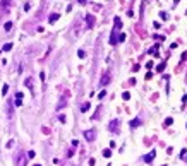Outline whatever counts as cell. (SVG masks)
<instances>
[{
    "instance_id": "6da1fadb",
    "label": "cell",
    "mask_w": 187,
    "mask_h": 166,
    "mask_svg": "<svg viewBox=\"0 0 187 166\" xmlns=\"http://www.w3.org/2000/svg\"><path fill=\"white\" fill-rule=\"evenodd\" d=\"M26 163H27V156L19 154V156L15 158V166H26Z\"/></svg>"
},
{
    "instance_id": "7a4b0ae2",
    "label": "cell",
    "mask_w": 187,
    "mask_h": 166,
    "mask_svg": "<svg viewBox=\"0 0 187 166\" xmlns=\"http://www.w3.org/2000/svg\"><path fill=\"white\" fill-rule=\"evenodd\" d=\"M84 137H86L88 141H95V130H86V132H84Z\"/></svg>"
},
{
    "instance_id": "3957f363",
    "label": "cell",
    "mask_w": 187,
    "mask_h": 166,
    "mask_svg": "<svg viewBox=\"0 0 187 166\" xmlns=\"http://www.w3.org/2000/svg\"><path fill=\"white\" fill-rule=\"evenodd\" d=\"M110 82V74H105L103 77H101V86H107Z\"/></svg>"
},
{
    "instance_id": "277c9868",
    "label": "cell",
    "mask_w": 187,
    "mask_h": 166,
    "mask_svg": "<svg viewBox=\"0 0 187 166\" xmlns=\"http://www.w3.org/2000/svg\"><path fill=\"white\" fill-rule=\"evenodd\" d=\"M86 22H88L89 27H93V24H95V17H93V15H86Z\"/></svg>"
},
{
    "instance_id": "5b68a950",
    "label": "cell",
    "mask_w": 187,
    "mask_h": 166,
    "mask_svg": "<svg viewBox=\"0 0 187 166\" xmlns=\"http://www.w3.org/2000/svg\"><path fill=\"white\" fill-rule=\"evenodd\" d=\"M15 98H17V99H15V105H17V106H21V103H22V101H21V99H22V93H17V94H15Z\"/></svg>"
},
{
    "instance_id": "8992f818",
    "label": "cell",
    "mask_w": 187,
    "mask_h": 166,
    "mask_svg": "<svg viewBox=\"0 0 187 166\" xmlns=\"http://www.w3.org/2000/svg\"><path fill=\"white\" fill-rule=\"evenodd\" d=\"M117 125H119V122H117V120H113V122L110 123V130H113V132H115V130H119V129H117Z\"/></svg>"
},
{
    "instance_id": "52a82bcc",
    "label": "cell",
    "mask_w": 187,
    "mask_h": 166,
    "mask_svg": "<svg viewBox=\"0 0 187 166\" xmlns=\"http://www.w3.org/2000/svg\"><path fill=\"white\" fill-rule=\"evenodd\" d=\"M153 158H155V151H153V153H149V154H148L146 158H144V161H146V163H149V161H151Z\"/></svg>"
},
{
    "instance_id": "ba28073f",
    "label": "cell",
    "mask_w": 187,
    "mask_h": 166,
    "mask_svg": "<svg viewBox=\"0 0 187 166\" xmlns=\"http://www.w3.org/2000/svg\"><path fill=\"white\" fill-rule=\"evenodd\" d=\"M58 17H60L58 14H52V15H50V22H55V21H57Z\"/></svg>"
},
{
    "instance_id": "9c48e42d",
    "label": "cell",
    "mask_w": 187,
    "mask_h": 166,
    "mask_svg": "<svg viewBox=\"0 0 187 166\" xmlns=\"http://www.w3.org/2000/svg\"><path fill=\"white\" fill-rule=\"evenodd\" d=\"M26 86H27L29 89L33 87V79H31V77H29V79H26Z\"/></svg>"
},
{
    "instance_id": "30bf717a",
    "label": "cell",
    "mask_w": 187,
    "mask_h": 166,
    "mask_svg": "<svg viewBox=\"0 0 187 166\" xmlns=\"http://www.w3.org/2000/svg\"><path fill=\"white\" fill-rule=\"evenodd\" d=\"M139 123H141L139 120H132V122H131V127H132V129H136V127H137Z\"/></svg>"
},
{
    "instance_id": "8fae6325",
    "label": "cell",
    "mask_w": 187,
    "mask_h": 166,
    "mask_svg": "<svg viewBox=\"0 0 187 166\" xmlns=\"http://www.w3.org/2000/svg\"><path fill=\"white\" fill-rule=\"evenodd\" d=\"M103 156H105V158H110V156H112V151H110V149H105V151H103Z\"/></svg>"
},
{
    "instance_id": "7c38bea8",
    "label": "cell",
    "mask_w": 187,
    "mask_h": 166,
    "mask_svg": "<svg viewBox=\"0 0 187 166\" xmlns=\"http://www.w3.org/2000/svg\"><path fill=\"white\" fill-rule=\"evenodd\" d=\"M3 27H5V31H9V29L12 27V22H5V26H3Z\"/></svg>"
},
{
    "instance_id": "4fadbf2b",
    "label": "cell",
    "mask_w": 187,
    "mask_h": 166,
    "mask_svg": "<svg viewBox=\"0 0 187 166\" xmlns=\"http://www.w3.org/2000/svg\"><path fill=\"white\" fill-rule=\"evenodd\" d=\"M10 48H12V43H7V45H5V46H3V50H5V51H9V50H10Z\"/></svg>"
},
{
    "instance_id": "5bb4252c",
    "label": "cell",
    "mask_w": 187,
    "mask_h": 166,
    "mask_svg": "<svg viewBox=\"0 0 187 166\" xmlns=\"http://www.w3.org/2000/svg\"><path fill=\"white\" fill-rule=\"evenodd\" d=\"M62 106H65V99H62V101H60V103H58V106H57V110H60V108H62Z\"/></svg>"
},
{
    "instance_id": "9a60e30c",
    "label": "cell",
    "mask_w": 187,
    "mask_h": 166,
    "mask_svg": "<svg viewBox=\"0 0 187 166\" xmlns=\"http://www.w3.org/2000/svg\"><path fill=\"white\" fill-rule=\"evenodd\" d=\"M88 108H89V103H84V105H82V106H81V110H82V111H86V110H88Z\"/></svg>"
},
{
    "instance_id": "2e32d148",
    "label": "cell",
    "mask_w": 187,
    "mask_h": 166,
    "mask_svg": "<svg viewBox=\"0 0 187 166\" xmlns=\"http://www.w3.org/2000/svg\"><path fill=\"white\" fill-rule=\"evenodd\" d=\"M115 26H117V27H120V26H122V22H120V19H119V17L115 19Z\"/></svg>"
},
{
    "instance_id": "e0dca14e",
    "label": "cell",
    "mask_w": 187,
    "mask_h": 166,
    "mask_svg": "<svg viewBox=\"0 0 187 166\" xmlns=\"http://www.w3.org/2000/svg\"><path fill=\"white\" fill-rule=\"evenodd\" d=\"M77 55H79V57H81V58H84V57H86V53H84V51H82V50H79V51H77Z\"/></svg>"
},
{
    "instance_id": "ac0fdd59",
    "label": "cell",
    "mask_w": 187,
    "mask_h": 166,
    "mask_svg": "<svg viewBox=\"0 0 187 166\" xmlns=\"http://www.w3.org/2000/svg\"><path fill=\"white\" fill-rule=\"evenodd\" d=\"M7 91H9V86H3V89H2V94H7Z\"/></svg>"
},
{
    "instance_id": "d6986e66",
    "label": "cell",
    "mask_w": 187,
    "mask_h": 166,
    "mask_svg": "<svg viewBox=\"0 0 187 166\" xmlns=\"http://www.w3.org/2000/svg\"><path fill=\"white\" fill-rule=\"evenodd\" d=\"M172 122H174V120H172V118H167V120H165V125H170V123H172Z\"/></svg>"
},
{
    "instance_id": "ffe728a7",
    "label": "cell",
    "mask_w": 187,
    "mask_h": 166,
    "mask_svg": "<svg viewBox=\"0 0 187 166\" xmlns=\"http://www.w3.org/2000/svg\"><path fill=\"white\" fill-rule=\"evenodd\" d=\"M29 158H34V153H33V151H29V153H27V159H29Z\"/></svg>"
},
{
    "instance_id": "44dd1931",
    "label": "cell",
    "mask_w": 187,
    "mask_h": 166,
    "mask_svg": "<svg viewBox=\"0 0 187 166\" xmlns=\"http://www.w3.org/2000/svg\"><path fill=\"white\" fill-rule=\"evenodd\" d=\"M177 2H180V0H175V3H177Z\"/></svg>"
},
{
    "instance_id": "7402d4cb",
    "label": "cell",
    "mask_w": 187,
    "mask_h": 166,
    "mask_svg": "<svg viewBox=\"0 0 187 166\" xmlns=\"http://www.w3.org/2000/svg\"><path fill=\"white\" fill-rule=\"evenodd\" d=\"M36 166H40V165H36Z\"/></svg>"
}]
</instances>
